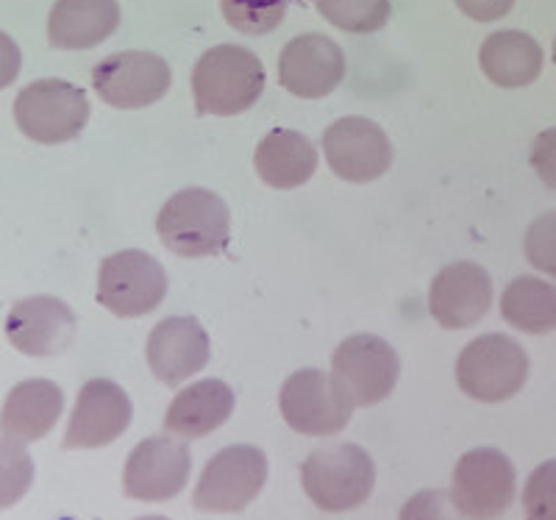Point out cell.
Segmentation results:
<instances>
[{
	"mask_svg": "<svg viewBox=\"0 0 556 520\" xmlns=\"http://www.w3.org/2000/svg\"><path fill=\"white\" fill-rule=\"evenodd\" d=\"M265 64L242 45H217L198 59L192 96L201 115L235 117L248 112L265 92Z\"/></svg>",
	"mask_w": 556,
	"mask_h": 520,
	"instance_id": "1",
	"label": "cell"
},
{
	"mask_svg": "<svg viewBox=\"0 0 556 520\" xmlns=\"http://www.w3.org/2000/svg\"><path fill=\"white\" fill-rule=\"evenodd\" d=\"M301 484L323 512H351L374 495L376 465L356 443L323 445L301 465Z\"/></svg>",
	"mask_w": 556,
	"mask_h": 520,
	"instance_id": "2",
	"label": "cell"
},
{
	"mask_svg": "<svg viewBox=\"0 0 556 520\" xmlns=\"http://www.w3.org/2000/svg\"><path fill=\"white\" fill-rule=\"evenodd\" d=\"M159 240L167 251L187 259L220 254L231 234V215L217 192L187 187L162 206L156 220Z\"/></svg>",
	"mask_w": 556,
	"mask_h": 520,
	"instance_id": "3",
	"label": "cell"
},
{
	"mask_svg": "<svg viewBox=\"0 0 556 520\" xmlns=\"http://www.w3.org/2000/svg\"><path fill=\"white\" fill-rule=\"evenodd\" d=\"M529 381V354L506 334H481L462 348L456 359V384L468 398L501 404Z\"/></svg>",
	"mask_w": 556,
	"mask_h": 520,
	"instance_id": "4",
	"label": "cell"
},
{
	"mask_svg": "<svg viewBox=\"0 0 556 520\" xmlns=\"http://www.w3.org/2000/svg\"><path fill=\"white\" fill-rule=\"evenodd\" d=\"M14 121L28 140L42 145L76 140L89 121V101L84 89L62 78H42L28 84L14 101Z\"/></svg>",
	"mask_w": 556,
	"mask_h": 520,
	"instance_id": "5",
	"label": "cell"
},
{
	"mask_svg": "<svg viewBox=\"0 0 556 520\" xmlns=\"http://www.w3.org/2000/svg\"><path fill=\"white\" fill-rule=\"evenodd\" d=\"M267 482V457L256 445H228L208 459L192 504L201 512L235 515L260 498Z\"/></svg>",
	"mask_w": 556,
	"mask_h": 520,
	"instance_id": "6",
	"label": "cell"
},
{
	"mask_svg": "<svg viewBox=\"0 0 556 520\" xmlns=\"http://www.w3.org/2000/svg\"><path fill=\"white\" fill-rule=\"evenodd\" d=\"M278 406L292 432L304 437H334L351 423V404L334 376L317 368L295 370L278 393Z\"/></svg>",
	"mask_w": 556,
	"mask_h": 520,
	"instance_id": "7",
	"label": "cell"
},
{
	"mask_svg": "<svg viewBox=\"0 0 556 520\" xmlns=\"http://www.w3.org/2000/svg\"><path fill=\"white\" fill-rule=\"evenodd\" d=\"M518 473L498 448H473L456 462L451 498L470 520H495L513 507Z\"/></svg>",
	"mask_w": 556,
	"mask_h": 520,
	"instance_id": "8",
	"label": "cell"
},
{
	"mask_svg": "<svg viewBox=\"0 0 556 520\" xmlns=\"http://www.w3.org/2000/svg\"><path fill=\"white\" fill-rule=\"evenodd\" d=\"M331 376L354 406H376L399 384L401 362L395 348L376 334H354L337 345Z\"/></svg>",
	"mask_w": 556,
	"mask_h": 520,
	"instance_id": "9",
	"label": "cell"
},
{
	"mask_svg": "<svg viewBox=\"0 0 556 520\" xmlns=\"http://www.w3.org/2000/svg\"><path fill=\"white\" fill-rule=\"evenodd\" d=\"M167 295V274L146 251H121L103 259L98 301L117 318H142Z\"/></svg>",
	"mask_w": 556,
	"mask_h": 520,
	"instance_id": "10",
	"label": "cell"
},
{
	"mask_svg": "<svg viewBox=\"0 0 556 520\" xmlns=\"http://www.w3.org/2000/svg\"><path fill=\"white\" fill-rule=\"evenodd\" d=\"M173 84L170 64L159 53L123 51L92 67V87L112 109H146L162 101Z\"/></svg>",
	"mask_w": 556,
	"mask_h": 520,
	"instance_id": "11",
	"label": "cell"
},
{
	"mask_svg": "<svg viewBox=\"0 0 556 520\" xmlns=\"http://www.w3.org/2000/svg\"><path fill=\"white\" fill-rule=\"evenodd\" d=\"M190 470V448L181 437H148L128 454L123 493L134 502H170L187 487Z\"/></svg>",
	"mask_w": 556,
	"mask_h": 520,
	"instance_id": "12",
	"label": "cell"
},
{
	"mask_svg": "<svg viewBox=\"0 0 556 520\" xmlns=\"http://www.w3.org/2000/svg\"><path fill=\"white\" fill-rule=\"evenodd\" d=\"M323 153L337 178L367 185L392 165V145L384 128L367 117H342L323 134Z\"/></svg>",
	"mask_w": 556,
	"mask_h": 520,
	"instance_id": "13",
	"label": "cell"
},
{
	"mask_svg": "<svg viewBox=\"0 0 556 520\" xmlns=\"http://www.w3.org/2000/svg\"><path fill=\"white\" fill-rule=\"evenodd\" d=\"M345 78V53L323 34H301L278 56V84L295 98L317 101L331 96Z\"/></svg>",
	"mask_w": 556,
	"mask_h": 520,
	"instance_id": "14",
	"label": "cell"
},
{
	"mask_svg": "<svg viewBox=\"0 0 556 520\" xmlns=\"http://www.w3.org/2000/svg\"><path fill=\"white\" fill-rule=\"evenodd\" d=\"M134 406L126 390L109 379L87 381L70 415L64 448H103L131 426Z\"/></svg>",
	"mask_w": 556,
	"mask_h": 520,
	"instance_id": "15",
	"label": "cell"
},
{
	"mask_svg": "<svg viewBox=\"0 0 556 520\" xmlns=\"http://www.w3.org/2000/svg\"><path fill=\"white\" fill-rule=\"evenodd\" d=\"M493 306V279L476 262H454L429 287V312L448 331L470 329Z\"/></svg>",
	"mask_w": 556,
	"mask_h": 520,
	"instance_id": "16",
	"label": "cell"
},
{
	"mask_svg": "<svg viewBox=\"0 0 556 520\" xmlns=\"http://www.w3.org/2000/svg\"><path fill=\"white\" fill-rule=\"evenodd\" d=\"M7 337L20 354L56 356L76 340V315L53 295H34L9 312Z\"/></svg>",
	"mask_w": 556,
	"mask_h": 520,
	"instance_id": "17",
	"label": "cell"
},
{
	"mask_svg": "<svg viewBox=\"0 0 556 520\" xmlns=\"http://www.w3.org/2000/svg\"><path fill=\"white\" fill-rule=\"evenodd\" d=\"M146 354L153 376L167 388H178L206 368L208 334L198 318H165L153 326Z\"/></svg>",
	"mask_w": 556,
	"mask_h": 520,
	"instance_id": "18",
	"label": "cell"
},
{
	"mask_svg": "<svg viewBox=\"0 0 556 520\" xmlns=\"http://www.w3.org/2000/svg\"><path fill=\"white\" fill-rule=\"evenodd\" d=\"M64 409V393L48 379L20 381L7 395L0 413V434L3 440L28 445L51 434Z\"/></svg>",
	"mask_w": 556,
	"mask_h": 520,
	"instance_id": "19",
	"label": "cell"
},
{
	"mask_svg": "<svg viewBox=\"0 0 556 520\" xmlns=\"http://www.w3.org/2000/svg\"><path fill=\"white\" fill-rule=\"evenodd\" d=\"M117 26V0H56L48 17V39L59 51H87L106 42Z\"/></svg>",
	"mask_w": 556,
	"mask_h": 520,
	"instance_id": "20",
	"label": "cell"
},
{
	"mask_svg": "<svg viewBox=\"0 0 556 520\" xmlns=\"http://www.w3.org/2000/svg\"><path fill=\"white\" fill-rule=\"evenodd\" d=\"M235 413V390L220 379H203L173 398L165 429L181 440H201L217 432Z\"/></svg>",
	"mask_w": 556,
	"mask_h": 520,
	"instance_id": "21",
	"label": "cell"
},
{
	"mask_svg": "<svg viewBox=\"0 0 556 520\" xmlns=\"http://www.w3.org/2000/svg\"><path fill=\"white\" fill-rule=\"evenodd\" d=\"M253 165L262 181L273 190H295L315 176L317 148L301 131L276 128L260 142Z\"/></svg>",
	"mask_w": 556,
	"mask_h": 520,
	"instance_id": "22",
	"label": "cell"
},
{
	"mask_svg": "<svg viewBox=\"0 0 556 520\" xmlns=\"http://www.w3.org/2000/svg\"><path fill=\"white\" fill-rule=\"evenodd\" d=\"M479 64L495 87H529L543 73V48L523 31H495L481 45Z\"/></svg>",
	"mask_w": 556,
	"mask_h": 520,
	"instance_id": "23",
	"label": "cell"
},
{
	"mask_svg": "<svg viewBox=\"0 0 556 520\" xmlns=\"http://www.w3.org/2000/svg\"><path fill=\"white\" fill-rule=\"evenodd\" d=\"M501 315L526 334H551L556 329V287L538 276L509 281L501 295Z\"/></svg>",
	"mask_w": 556,
	"mask_h": 520,
	"instance_id": "24",
	"label": "cell"
},
{
	"mask_svg": "<svg viewBox=\"0 0 556 520\" xmlns=\"http://www.w3.org/2000/svg\"><path fill=\"white\" fill-rule=\"evenodd\" d=\"M317 12L348 34H376L387 26L390 0H315Z\"/></svg>",
	"mask_w": 556,
	"mask_h": 520,
	"instance_id": "25",
	"label": "cell"
},
{
	"mask_svg": "<svg viewBox=\"0 0 556 520\" xmlns=\"http://www.w3.org/2000/svg\"><path fill=\"white\" fill-rule=\"evenodd\" d=\"M220 9L235 31L262 37L285 23L290 0H220Z\"/></svg>",
	"mask_w": 556,
	"mask_h": 520,
	"instance_id": "26",
	"label": "cell"
},
{
	"mask_svg": "<svg viewBox=\"0 0 556 520\" xmlns=\"http://www.w3.org/2000/svg\"><path fill=\"white\" fill-rule=\"evenodd\" d=\"M34 459L26 445L0 440V509H9L31 490Z\"/></svg>",
	"mask_w": 556,
	"mask_h": 520,
	"instance_id": "27",
	"label": "cell"
},
{
	"mask_svg": "<svg viewBox=\"0 0 556 520\" xmlns=\"http://www.w3.org/2000/svg\"><path fill=\"white\" fill-rule=\"evenodd\" d=\"M526 520H556V459L538 465L523 487Z\"/></svg>",
	"mask_w": 556,
	"mask_h": 520,
	"instance_id": "28",
	"label": "cell"
},
{
	"mask_svg": "<svg viewBox=\"0 0 556 520\" xmlns=\"http://www.w3.org/2000/svg\"><path fill=\"white\" fill-rule=\"evenodd\" d=\"M526 259L531 267H538L540 274L556 279V212L540 215L526 231Z\"/></svg>",
	"mask_w": 556,
	"mask_h": 520,
	"instance_id": "29",
	"label": "cell"
},
{
	"mask_svg": "<svg viewBox=\"0 0 556 520\" xmlns=\"http://www.w3.org/2000/svg\"><path fill=\"white\" fill-rule=\"evenodd\" d=\"M399 520H465V515L456 509L451 493L443 490H420L412 495L401 509Z\"/></svg>",
	"mask_w": 556,
	"mask_h": 520,
	"instance_id": "30",
	"label": "cell"
},
{
	"mask_svg": "<svg viewBox=\"0 0 556 520\" xmlns=\"http://www.w3.org/2000/svg\"><path fill=\"white\" fill-rule=\"evenodd\" d=\"M531 167L548 190H556V128L538 134L531 145Z\"/></svg>",
	"mask_w": 556,
	"mask_h": 520,
	"instance_id": "31",
	"label": "cell"
},
{
	"mask_svg": "<svg viewBox=\"0 0 556 520\" xmlns=\"http://www.w3.org/2000/svg\"><path fill=\"white\" fill-rule=\"evenodd\" d=\"M456 7L476 23H493L513 12L515 0H456Z\"/></svg>",
	"mask_w": 556,
	"mask_h": 520,
	"instance_id": "32",
	"label": "cell"
},
{
	"mask_svg": "<svg viewBox=\"0 0 556 520\" xmlns=\"http://www.w3.org/2000/svg\"><path fill=\"white\" fill-rule=\"evenodd\" d=\"M20 64H23V56H20L17 42L0 31V89H7L20 76Z\"/></svg>",
	"mask_w": 556,
	"mask_h": 520,
	"instance_id": "33",
	"label": "cell"
},
{
	"mask_svg": "<svg viewBox=\"0 0 556 520\" xmlns=\"http://www.w3.org/2000/svg\"><path fill=\"white\" fill-rule=\"evenodd\" d=\"M137 520H170V518H162V515H148V518H137Z\"/></svg>",
	"mask_w": 556,
	"mask_h": 520,
	"instance_id": "34",
	"label": "cell"
},
{
	"mask_svg": "<svg viewBox=\"0 0 556 520\" xmlns=\"http://www.w3.org/2000/svg\"><path fill=\"white\" fill-rule=\"evenodd\" d=\"M554 62H556V39H554Z\"/></svg>",
	"mask_w": 556,
	"mask_h": 520,
	"instance_id": "35",
	"label": "cell"
}]
</instances>
